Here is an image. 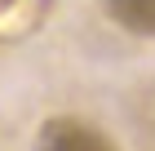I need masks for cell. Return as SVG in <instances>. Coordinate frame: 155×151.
<instances>
[{
  "instance_id": "obj_1",
  "label": "cell",
  "mask_w": 155,
  "mask_h": 151,
  "mask_svg": "<svg viewBox=\"0 0 155 151\" xmlns=\"http://www.w3.org/2000/svg\"><path fill=\"white\" fill-rule=\"evenodd\" d=\"M40 151H115V142L102 129L62 116V120H49L40 129Z\"/></svg>"
},
{
  "instance_id": "obj_2",
  "label": "cell",
  "mask_w": 155,
  "mask_h": 151,
  "mask_svg": "<svg viewBox=\"0 0 155 151\" xmlns=\"http://www.w3.org/2000/svg\"><path fill=\"white\" fill-rule=\"evenodd\" d=\"M107 13L133 36H155V0H107Z\"/></svg>"
},
{
  "instance_id": "obj_3",
  "label": "cell",
  "mask_w": 155,
  "mask_h": 151,
  "mask_svg": "<svg viewBox=\"0 0 155 151\" xmlns=\"http://www.w3.org/2000/svg\"><path fill=\"white\" fill-rule=\"evenodd\" d=\"M9 5H13V0H0V9H9Z\"/></svg>"
}]
</instances>
